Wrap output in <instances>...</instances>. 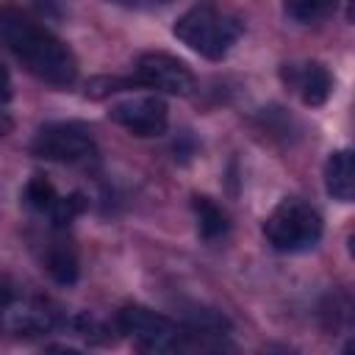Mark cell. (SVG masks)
I'll return each mask as SVG.
<instances>
[{"mask_svg": "<svg viewBox=\"0 0 355 355\" xmlns=\"http://www.w3.org/2000/svg\"><path fill=\"white\" fill-rule=\"evenodd\" d=\"M336 3L338 0H283V11L294 22H316L327 17L336 8Z\"/></svg>", "mask_w": 355, "mask_h": 355, "instance_id": "cell-13", "label": "cell"}, {"mask_svg": "<svg viewBox=\"0 0 355 355\" xmlns=\"http://www.w3.org/2000/svg\"><path fill=\"white\" fill-rule=\"evenodd\" d=\"M116 6H125V8H158V6H166L172 0H114Z\"/></svg>", "mask_w": 355, "mask_h": 355, "instance_id": "cell-16", "label": "cell"}, {"mask_svg": "<svg viewBox=\"0 0 355 355\" xmlns=\"http://www.w3.org/2000/svg\"><path fill=\"white\" fill-rule=\"evenodd\" d=\"M263 236L277 252H305L322 239V216L305 200L286 197L266 216Z\"/></svg>", "mask_w": 355, "mask_h": 355, "instance_id": "cell-3", "label": "cell"}, {"mask_svg": "<svg viewBox=\"0 0 355 355\" xmlns=\"http://www.w3.org/2000/svg\"><path fill=\"white\" fill-rule=\"evenodd\" d=\"M324 189L338 202L352 200V194H355V166H352V153L349 150L330 153V158L324 164Z\"/></svg>", "mask_w": 355, "mask_h": 355, "instance_id": "cell-10", "label": "cell"}, {"mask_svg": "<svg viewBox=\"0 0 355 355\" xmlns=\"http://www.w3.org/2000/svg\"><path fill=\"white\" fill-rule=\"evenodd\" d=\"M8 130H11V119H8V116H6L3 111H0V139H3V136H6Z\"/></svg>", "mask_w": 355, "mask_h": 355, "instance_id": "cell-19", "label": "cell"}, {"mask_svg": "<svg viewBox=\"0 0 355 355\" xmlns=\"http://www.w3.org/2000/svg\"><path fill=\"white\" fill-rule=\"evenodd\" d=\"M172 33L202 58L222 61L244 33V22L236 14L214 6L211 0H202L191 6L186 14H180Z\"/></svg>", "mask_w": 355, "mask_h": 355, "instance_id": "cell-2", "label": "cell"}, {"mask_svg": "<svg viewBox=\"0 0 355 355\" xmlns=\"http://www.w3.org/2000/svg\"><path fill=\"white\" fill-rule=\"evenodd\" d=\"M11 100V78H8V69L0 67V103Z\"/></svg>", "mask_w": 355, "mask_h": 355, "instance_id": "cell-17", "label": "cell"}, {"mask_svg": "<svg viewBox=\"0 0 355 355\" xmlns=\"http://www.w3.org/2000/svg\"><path fill=\"white\" fill-rule=\"evenodd\" d=\"M83 211H86V200H83L80 191H75V194L58 197L47 214H50V219H53V227H55V230H64V227H69Z\"/></svg>", "mask_w": 355, "mask_h": 355, "instance_id": "cell-14", "label": "cell"}, {"mask_svg": "<svg viewBox=\"0 0 355 355\" xmlns=\"http://www.w3.org/2000/svg\"><path fill=\"white\" fill-rule=\"evenodd\" d=\"M0 42L22 61V67L50 86H72L78 78V61L72 50L47 28L33 22L19 8H0Z\"/></svg>", "mask_w": 355, "mask_h": 355, "instance_id": "cell-1", "label": "cell"}, {"mask_svg": "<svg viewBox=\"0 0 355 355\" xmlns=\"http://www.w3.org/2000/svg\"><path fill=\"white\" fill-rule=\"evenodd\" d=\"M108 116L122 125L128 133L150 139V136H161L166 130L169 122V108L161 97L155 94H141V97H128L122 103H114L108 108Z\"/></svg>", "mask_w": 355, "mask_h": 355, "instance_id": "cell-7", "label": "cell"}, {"mask_svg": "<svg viewBox=\"0 0 355 355\" xmlns=\"http://www.w3.org/2000/svg\"><path fill=\"white\" fill-rule=\"evenodd\" d=\"M0 322L14 336H42L55 327V311H50L44 302L28 300V302H8L0 308Z\"/></svg>", "mask_w": 355, "mask_h": 355, "instance_id": "cell-9", "label": "cell"}, {"mask_svg": "<svg viewBox=\"0 0 355 355\" xmlns=\"http://www.w3.org/2000/svg\"><path fill=\"white\" fill-rule=\"evenodd\" d=\"M116 327L122 333H128L141 349L150 352H169L178 349L186 338V330L172 322L164 313H155L144 305H125L116 313Z\"/></svg>", "mask_w": 355, "mask_h": 355, "instance_id": "cell-4", "label": "cell"}, {"mask_svg": "<svg viewBox=\"0 0 355 355\" xmlns=\"http://www.w3.org/2000/svg\"><path fill=\"white\" fill-rule=\"evenodd\" d=\"M191 208H194V216H197V230L205 241H216L222 239L227 230H230V219L225 214L222 205H216L211 197H194L191 200Z\"/></svg>", "mask_w": 355, "mask_h": 355, "instance_id": "cell-11", "label": "cell"}, {"mask_svg": "<svg viewBox=\"0 0 355 355\" xmlns=\"http://www.w3.org/2000/svg\"><path fill=\"white\" fill-rule=\"evenodd\" d=\"M280 78L286 80V86L311 108L327 103L330 92H333V78L330 72L319 64V61H305V64H286L280 69Z\"/></svg>", "mask_w": 355, "mask_h": 355, "instance_id": "cell-8", "label": "cell"}, {"mask_svg": "<svg viewBox=\"0 0 355 355\" xmlns=\"http://www.w3.org/2000/svg\"><path fill=\"white\" fill-rule=\"evenodd\" d=\"M44 266L50 272V277L61 286H69L78 280V252L67 239H58L47 247V258Z\"/></svg>", "mask_w": 355, "mask_h": 355, "instance_id": "cell-12", "label": "cell"}, {"mask_svg": "<svg viewBox=\"0 0 355 355\" xmlns=\"http://www.w3.org/2000/svg\"><path fill=\"white\" fill-rule=\"evenodd\" d=\"M31 153L44 161L75 164V161L92 158L97 153V141L92 130L80 122H50L39 128V133L33 136Z\"/></svg>", "mask_w": 355, "mask_h": 355, "instance_id": "cell-5", "label": "cell"}, {"mask_svg": "<svg viewBox=\"0 0 355 355\" xmlns=\"http://www.w3.org/2000/svg\"><path fill=\"white\" fill-rule=\"evenodd\" d=\"M11 300H14V294H11V286H8V283L0 277V308H3V305H8Z\"/></svg>", "mask_w": 355, "mask_h": 355, "instance_id": "cell-18", "label": "cell"}, {"mask_svg": "<svg viewBox=\"0 0 355 355\" xmlns=\"http://www.w3.org/2000/svg\"><path fill=\"white\" fill-rule=\"evenodd\" d=\"M58 200V194H55V186L44 178V175H33L31 180H28V186H25V202L33 208V211H50L53 208V202Z\"/></svg>", "mask_w": 355, "mask_h": 355, "instance_id": "cell-15", "label": "cell"}, {"mask_svg": "<svg viewBox=\"0 0 355 355\" xmlns=\"http://www.w3.org/2000/svg\"><path fill=\"white\" fill-rule=\"evenodd\" d=\"M133 80L164 94H189L194 89L191 69L180 58L166 53H141L136 61Z\"/></svg>", "mask_w": 355, "mask_h": 355, "instance_id": "cell-6", "label": "cell"}]
</instances>
